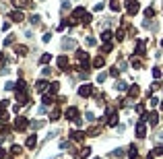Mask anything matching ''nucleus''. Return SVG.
Returning a JSON list of instances; mask_svg holds the SVG:
<instances>
[{
    "label": "nucleus",
    "mask_w": 163,
    "mask_h": 159,
    "mask_svg": "<svg viewBox=\"0 0 163 159\" xmlns=\"http://www.w3.org/2000/svg\"><path fill=\"white\" fill-rule=\"evenodd\" d=\"M17 54L19 56H27V46H17Z\"/></svg>",
    "instance_id": "nucleus-23"
},
{
    "label": "nucleus",
    "mask_w": 163,
    "mask_h": 159,
    "mask_svg": "<svg viewBox=\"0 0 163 159\" xmlns=\"http://www.w3.org/2000/svg\"><path fill=\"white\" fill-rule=\"evenodd\" d=\"M87 134H89V137H95V134H99V128L93 126V128H89V130H87Z\"/></svg>",
    "instance_id": "nucleus-31"
},
{
    "label": "nucleus",
    "mask_w": 163,
    "mask_h": 159,
    "mask_svg": "<svg viewBox=\"0 0 163 159\" xmlns=\"http://www.w3.org/2000/svg\"><path fill=\"white\" fill-rule=\"evenodd\" d=\"M145 54V39H138L136 42V56H143Z\"/></svg>",
    "instance_id": "nucleus-11"
},
{
    "label": "nucleus",
    "mask_w": 163,
    "mask_h": 159,
    "mask_svg": "<svg viewBox=\"0 0 163 159\" xmlns=\"http://www.w3.org/2000/svg\"><path fill=\"white\" fill-rule=\"evenodd\" d=\"M17 91H27V83L21 79V81H17Z\"/></svg>",
    "instance_id": "nucleus-19"
},
{
    "label": "nucleus",
    "mask_w": 163,
    "mask_h": 159,
    "mask_svg": "<svg viewBox=\"0 0 163 159\" xmlns=\"http://www.w3.org/2000/svg\"><path fill=\"white\" fill-rule=\"evenodd\" d=\"M153 153H155V155H163V145L155 147V149H153Z\"/></svg>",
    "instance_id": "nucleus-39"
},
{
    "label": "nucleus",
    "mask_w": 163,
    "mask_h": 159,
    "mask_svg": "<svg viewBox=\"0 0 163 159\" xmlns=\"http://www.w3.org/2000/svg\"><path fill=\"white\" fill-rule=\"evenodd\" d=\"M85 134H87V132L75 130V132H70V138H72V141H76V143H79V141H83V138H85Z\"/></svg>",
    "instance_id": "nucleus-9"
},
{
    "label": "nucleus",
    "mask_w": 163,
    "mask_h": 159,
    "mask_svg": "<svg viewBox=\"0 0 163 159\" xmlns=\"http://www.w3.org/2000/svg\"><path fill=\"white\" fill-rule=\"evenodd\" d=\"M112 37H114V35H112V31H103V33H101V39L105 43H109V39H112Z\"/></svg>",
    "instance_id": "nucleus-21"
},
{
    "label": "nucleus",
    "mask_w": 163,
    "mask_h": 159,
    "mask_svg": "<svg viewBox=\"0 0 163 159\" xmlns=\"http://www.w3.org/2000/svg\"><path fill=\"white\" fill-rule=\"evenodd\" d=\"M109 8H112L114 13H118V10H120V4H118V0H112V2H109Z\"/></svg>",
    "instance_id": "nucleus-27"
},
{
    "label": "nucleus",
    "mask_w": 163,
    "mask_h": 159,
    "mask_svg": "<svg viewBox=\"0 0 163 159\" xmlns=\"http://www.w3.org/2000/svg\"><path fill=\"white\" fill-rule=\"evenodd\" d=\"M103 6H105V2H99V4H95V10H103Z\"/></svg>",
    "instance_id": "nucleus-49"
},
{
    "label": "nucleus",
    "mask_w": 163,
    "mask_h": 159,
    "mask_svg": "<svg viewBox=\"0 0 163 159\" xmlns=\"http://www.w3.org/2000/svg\"><path fill=\"white\" fill-rule=\"evenodd\" d=\"M64 116H66V120H72V122H76V120H79V110H76V108H68L66 112H64Z\"/></svg>",
    "instance_id": "nucleus-3"
},
{
    "label": "nucleus",
    "mask_w": 163,
    "mask_h": 159,
    "mask_svg": "<svg viewBox=\"0 0 163 159\" xmlns=\"http://www.w3.org/2000/svg\"><path fill=\"white\" fill-rule=\"evenodd\" d=\"M60 91V83H52L50 85V93H58Z\"/></svg>",
    "instance_id": "nucleus-29"
},
{
    "label": "nucleus",
    "mask_w": 163,
    "mask_h": 159,
    "mask_svg": "<svg viewBox=\"0 0 163 159\" xmlns=\"http://www.w3.org/2000/svg\"><path fill=\"white\" fill-rule=\"evenodd\" d=\"M62 46H64V48H68V50H72L76 46L75 42H72V39H64V42H62Z\"/></svg>",
    "instance_id": "nucleus-22"
},
{
    "label": "nucleus",
    "mask_w": 163,
    "mask_h": 159,
    "mask_svg": "<svg viewBox=\"0 0 163 159\" xmlns=\"http://www.w3.org/2000/svg\"><path fill=\"white\" fill-rule=\"evenodd\" d=\"M132 66H134V68H141L143 64H141V60H132Z\"/></svg>",
    "instance_id": "nucleus-46"
},
{
    "label": "nucleus",
    "mask_w": 163,
    "mask_h": 159,
    "mask_svg": "<svg viewBox=\"0 0 163 159\" xmlns=\"http://www.w3.org/2000/svg\"><path fill=\"white\" fill-rule=\"evenodd\" d=\"M13 4L17 8H19V6H29V4H25V0H13Z\"/></svg>",
    "instance_id": "nucleus-36"
},
{
    "label": "nucleus",
    "mask_w": 163,
    "mask_h": 159,
    "mask_svg": "<svg viewBox=\"0 0 163 159\" xmlns=\"http://www.w3.org/2000/svg\"><path fill=\"white\" fill-rule=\"evenodd\" d=\"M126 4H128V6H126V8H128V14H136L138 10H141V4H138L136 0H128Z\"/></svg>",
    "instance_id": "nucleus-5"
},
{
    "label": "nucleus",
    "mask_w": 163,
    "mask_h": 159,
    "mask_svg": "<svg viewBox=\"0 0 163 159\" xmlns=\"http://www.w3.org/2000/svg\"><path fill=\"white\" fill-rule=\"evenodd\" d=\"M35 145H37V137H35V134H31V137L27 138V147H29V149H33Z\"/></svg>",
    "instance_id": "nucleus-17"
},
{
    "label": "nucleus",
    "mask_w": 163,
    "mask_h": 159,
    "mask_svg": "<svg viewBox=\"0 0 163 159\" xmlns=\"http://www.w3.org/2000/svg\"><path fill=\"white\" fill-rule=\"evenodd\" d=\"M0 138H10L8 128H6V126H2V124H0Z\"/></svg>",
    "instance_id": "nucleus-15"
},
{
    "label": "nucleus",
    "mask_w": 163,
    "mask_h": 159,
    "mask_svg": "<svg viewBox=\"0 0 163 159\" xmlns=\"http://www.w3.org/2000/svg\"><path fill=\"white\" fill-rule=\"evenodd\" d=\"M21 151H23V149H21V145H13V149H10V155H19Z\"/></svg>",
    "instance_id": "nucleus-30"
},
{
    "label": "nucleus",
    "mask_w": 163,
    "mask_h": 159,
    "mask_svg": "<svg viewBox=\"0 0 163 159\" xmlns=\"http://www.w3.org/2000/svg\"><path fill=\"white\" fill-rule=\"evenodd\" d=\"M112 48H114V46H112V43H103L101 52H105V54H108V52H112Z\"/></svg>",
    "instance_id": "nucleus-37"
},
{
    "label": "nucleus",
    "mask_w": 163,
    "mask_h": 159,
    "mask_svg": "<svg viewBox=\"0 0 163 159\" xmlns=\"http://www.w3.org/2000/svg\"><path fill=\"white\" fill-rule=\"evenodd\" d=\"M46 87H50V85L46 83V81H43V79H39V81H37V83H35V89L39 91V93H41V91H46Z\"/></svg>",
    "instance_id": "nucleus-13"
},
{
    "label": "nucleus",
    "mask_w": 163,
    "mask_h": 159,
    "mask_svg": "<svg viewBox=\"0 0 163 159\" xmlns=\"http://www.w3.org/2000/svg\"><path fill=\"white\" fill-rule=\"evenodd\" d=\"M153 76L159 79V76H161V68H153Z\"/></svg>",
    "instance_id": "nucleus-43"
},
{
    "label": "nucleus",
    "mask_w": 163,
    "mask_h": 159,
    "mask_svg": "<svg viewBox=\"0 0 163 159\" xmlns=\"http://www.w3.org/2000/svg\"><path fill=\"white\" fill-rule=\"evenodd\" d=\"M50 60H52V56H50V54H43V56L39 58V62H41V64H48Z\"/></svg>",
    "instance_id": "nucleus-32"
},
{
    "label": "nucleus",
    "mask_w": 163,
    "mask_h": 159,
    "mask_svg": "<svg viewBox=\"0 0 163 159\" xmlns=\"http://www.w3.org/2000/svg\"><path fill=\"white\" fill-rule=\"evenodd\" d=\"M10 19H13L14 23H21L25 17H23V13H21V10H13V13H10Z\"/></svg>",
    "instance_id": "nucleus-10"
},
{
    "label": "nucleus",
    "mask_w": 163,
    "mask_h": 159,
    "mask_svg": "<svg viewBox=\"0 0 163 159\" xmlns=\"http://www.w3.org/2000/svg\"><path fill=\"white\" fill-rule=\"evenodd\" d=\"M136 137H138V138L147 137V126H145L143 120H138V122H136Z\"/></svg>",
    "instance_id": "nucleus-4"
},
{
    "label": "nucleus",
    "mask_w": 163,
    "mask_h": 159,
    "mask_svg": "<svg viewBox=\"0 0 163 159\" xmlns=\"http://www.w3.org/2000/svg\"><path fill=\"white\" fill-rule=\"evenodd\" d=\"M50 72H52V68H48V66H46V68L41 70V75H43V76H48V75H50Z\"/></svg>",
    "instance_id": "nucleus-48"
},
{
    "label": "nucleus",
    "mask_w": 163,
    "mask_h": 159,
    "mask_svg": "<svg viewBox=\"0 0 163 159\" xmlns=\"http://www.w3.org/2000/svg\"><path fill=\"white\" fill-rule=\"evenodd\" d=\"M89 155H91V149H89V147H85V149L81 151V157H89Z\"/></svg>",
    "instance_id": "nucleus-38"
},
{
    "label": "nucleus",
    "mask_w": 163,
    "mask_h": 159,
    "mask_svg": "<svg viewBox=\"0 0 163 159\" xmlns=\"http://www.w3.org/2000/svg\"><path fill=\"white\" fill-rule=\"evenodd\" d=\"M56 64H58L60 68H66V64H68V58H66V56H60V58L56 60Z\"/></svg>",
    "instance_id": "nucleus-14"
},
{
    "label": "nucleus",
    "mask_w": 163,
    "mask_h": 159,
    "mask_svg": "<svg viewBox=\"0 0 163 159\" xmlns=\"http://www.w3.org/2000/svg\"><path fill=\"white\" fill-rule=\"evenodd\" d=\"M4 157H6V151H4V149L0 147V159H4Z\"/></svg>",
    "instance_id": "nucleus-54"
},
{
    "label": "nucleus",
    "mask_w": 163,
    "mask_h": 159,
    "mask_svg": "<svg viewBox=\"0 0 163 159\" xmlns=\"http://www.w3.org/2000/svg\"><path fill=\"white\" fill-rule=\"evenodd\" d=\"M136 112H138L141 116H145V105H143V104H138V105H136Z\"/></svg>",
    "instance_id": "nucleus-40"
},
{
    "label": "nucleus",
    "mask_w": 163,
    "mask_h": 159,
    "mask_svg": "<svg viewBox=\"0 0 163 159\" xmlns=\"http://www.w3.org/2000/svg\"><path fill=\"white\" fill-rule=\"evenodd\" d=\"M85 17H87V10H85V6H79V8H75V10H72V23L83 21Z\"/></svg>",
    "instance_id": "nucleus-1"
},
{
    "label": "nucleus",
    "mask_w": 163,
    "mask_h": 159,
    "mask_svg": "<svg viewBox=\"0 0 163 159\" xmlns=\"http://www.w3.org/2000/svg\"><path fill=\"white\" fill-rule=\"evenodd\" d=\"M105 79H108V72H99V75H97V83H103Z\"/></svg>",
    "instance_id": "nucleus-34"
},
{
    "label": "nucleus",
    "mask_w": 163,
    "mask_h": 159,
    "mask_svg": "<svg viewBox=\"0 0 163 159\" xmlns=\"http://www.w3.org/2000/svg\"><path fill=\"white\" fill-rule=\"evenodd\" d=\"M31 126L37 130V128H41V126H43V122H41V120H37V122H31Z\"/></svg>",
    "instance_id": "nucleus-41"
},
{
    "label": "nucleus",
    "mask_w": 163,
    "mask_h": 159,
    "mask_svg": "<svg viewBox=\"0 0 163 159\" xmlns=\"http://www.w3.org/2000/svg\"><path fill=\"white\" fill-rule=\"evenodd\" d=\"M145 14H147L149 19H153V17H155V10H153V6H149V8H147V10H145Z\"/></svg>",
    "instance_id": "nucleus-35"
},
{
    "label": "nucleus",
    "mask_w": 163,
    "mask_h": 159,
    "mask_svg": "<svg viewBox=\"0 0 163 159\" xmlns=\"http://www.w3.org/2000/svg\"><path fill=\"white\" fill-rule=\"evenodd\" d=\"M13 37H14V35H8L6 39H4V46H10V43H13Z\"/></svg>",
    "instance_id": "nucleus-45"
},
{
    "label": "nucleus",
    "mask_w": 163,
    "mask_h": 159,
    "mask_svg": "<svg viewBox=\"0 0 163 159\" xmlns=\"http://www.w3.org/2000/svg\"><path fill=\"white\" fill-rule=\"evenodd\" d=\"M27 101H29L27 91H17V104L19 105H27Z\"/></svg>",
    "instance_id": "nucleus-7"
},
{
    "label": "nucleus",
    "mask_w": 163,
    "mask_h": 159,
    "mask_svg": "<svg viewBox=\"0 0 163 159\" xmlns=\"http://www.w3.org/2000/svg\"><path fill=\"white\" fill-rule=\"evenodd\" d=\"M2 64H4V56H2V52H0V68H2Z\"/></svg>",
    "instance_id": "nucleus-55"
},
{
    "label": "nucleus",
    "mask_w": 163,
    "mask_h": 159,
    "mask_svg": "<svg viewBox=\"0 0 163 159\" xmlns=\"http://www.w3.org/2000/svg\"><path fill=\"white\" fill-rule=\"evenodd\" d=\"M58 118H60V110H58V108H54V110H52V114H50V120L54 122V120H58Z\"/></svg>",
    "instance_id": "nucleus-20"
},
{
    "label": "nucleus",
    "mask_w": 163,
    "mask_h": 159,
    "mask_svg": "<svg viewBox=\"0 0 163 159\" xmlns=\"http://www.w3.org/2000/svg\"><path fill=\"white\" fill-rule=\"evenodd\" d=\"M116 37H118V39H124V29H120V31L116 33Z\"/></svg>",
    "instance_id": "nucleus-47"
},
{
    "label": "nucleus",
    "mask_w": 163,
    "mask_h": 159,
    "mask_svg": "<svg viewBox=\"0 0 163 159\" xmlns=\"http://www.w3.org/2000/svg\"><path fill=\"white\" fill-rule=\"evenodd\" d=\"M138 93H141V91H138V87H136V85H132V87L128 89V97H130V99H136V97H138Z\"/></svg>",
    "instance_id": "nucleus-12"
},
{
    "label": "nucleus",
    "mask_w": 163,
    "mask_h": 159,
    "mask_svg": "<svg viewBox=\"0 0 163 159\" xmlns=\"http://www.w3.org/2000/svg\"><path fill=\"white\" fill-rule=\"evenodd\" d=\"M118 72H120V70H118V66H114V68L109 70V76H118Z\"/></svg>",
    "instance_id": "nucleus-42"
},
{
    "label": "nucleus",
    "mask_w": 163,
    "mask_h": 159,
    "mask_svg": "<svg viewBox=\"0 0 163 159\" xmlns=\"http://www.w3.org/2000/svg\"><path fill=\"white\" fill-rule=\"evenodd\" d=\"M83 23H85V25H89V23H91V14H89V13H87V17L83 19Z\"/></svg>",
    "instance_id": "nucleus-50"
},
{
    "label": "nucleus",
    "mask_w": 163,
    "mask_h": 159,
    "mask_svg": "<svg viewBox=\"0 0 163 159\" xmlns=\"http://www.w3.org/2000/svg\"><path fill=\"white\" fill-rule=\"evenodd\" d=\"M149 104H151V108H155V105L159 104V99H157V97H151V101H149Z\"/></svg>",
    "instance_id": "nucleus-44"
},
{
    "label": "nucleus",
    "mask_w": 163,
    "mask_h": 159,
    "mask_svg": "<svg viewBox=\"0 0 163 159\" xmlns=\"http://www.w3.org/2000/svg\"><path fill=\"white\" fill-rule=\"evenodd\" d=\"M41 101H43V105H52V104H54V99H52L50 95H43V97H41Z\"/></svg>",
    "instance_id": "nucleus-28"
},
{
    "label": "nucleus",
    "mask_w": 163,
    "mask_h": 159,
    "mask_svg": "<svg viewBox=\"0 0 163 159\" xmlns=\"http://www.w3.org/2000/svg\"><path fill=\"white\" fill-rule=\"evenodd\" d=\"M91 93H93V85H83L81 89H79V95L81 97H89Z\"/></svg>",
    "instance_id": "nucleus-8"
},
{
    "label": "nucleus",
    "mask_w": 163,
    "mask_h": 159,
    "mask_svg": "<svg viewBox=\"0 0 163 159\" xmlns=\"http://www.w3.org/2000/svg\"><path fill=\"white\" fill-rule=\"evenodd\" d=\"M50 39H52V33H46V35H43V42H46V43H48Z\"/></svg>",
    "instance_id": "nucleus-52"
},
{
    "label": "nucleus",
    "mask_w": 163,
    "mask_h": 159,
    "mask_svg": "<svg viewBox=\"0 0 163 159\" xmlns=\"http://www.w3.org/2000/svg\"><path fill=\"white\" fill-rule=\"evenodd\" d=\"M29 21H31V25H39L41 17H39V14H31V19H29Z\"/></svg>",
    "instance_id": "nucleus-26"
},
{
    "label": "nucleus",
    "mask_w": 163,
    "mask_h": 159,
    "mask_svg": "<svg viewBox=\"0 0 163 159\" xmlns=\"http://www.w3.org/2000/svg\"><path fill=\"white\" fill-rule=\"evenodd\" d=\"M141 120H143V122H149L151 126H157V122H159V116H157V112H151V114H145V116H141Z\"/></svg>",
    "instance_id": "nucleus-2"
},
{
    "label": "nucleus",
    "mask_w": 163,
    "mask_h": 159,
    "mask_svg": "<svg viewBox=\"0 0 163 159\" xmlns=\"http://www.w3.org/2000/svg\"><path fill=\"white\" fill-rule=\"evenodd\" d=\"M85 118H87L89 122H91V120H93V118H95V116H93V114H91V112H87V114H85Z\"/></svg>",
    "instance_id": "nucleus-53"
},
{
    "label": "nucleus",
    "mask_w": 163,
    "mask_h": 159,
    "mask_svg": "<svg viewBox=\"0 0 163 159\" xmlns=\"http://www.w3.org/2000/svg\"><path fill=\"white\" fill-rule=\"evenodd\" d=\"M109 155H112V157H124V149H114Z\"/></svg>",
    "instance_id": "nucleus-24"
},
{
    "label": "nucleus",
    "mask_w": 163,
    "mask_h": 159,
    "mask_svg": "<svg viewBox=\"0 0 163 159\" xmlns=\"http://www.w3.org/2000/svg\"><path fill=\"white\" fill-rule=\"evenodd\" d=\"M114 89H116V91H126V83H124V81H116Z\"/></svg>",
    "instance_id": "nucleus-18"
},
{
    "label": "nucleus",
    "mask_w": 163,
    "mask_h": 159,
    "mask_svg": "<svg viewBox=\"0 0 163 159\" xmlns=\"http://www.w3.org/2000/svg\"><path fill=\"white\" fill-rule=\"evenodd\" d=\"M27 126H29L27 118L19 116V118H17V120H14V128H17V130H25V128H27Z\"/></svg>",
    "instance_id": "nucleus-6"
},
{
    "label": "nucleus",
    "mask_w": 163,
    "mask_h": 159,
    "mask_svg": "<svg viewBox=\"0 0 163 159\" xmlns=\"http://www.w3.org/2000/svg\"><path fill=\"white\" fill-rule=\"evenodd\" d=\"M134 159H138V157H134Z\"/></svg>",
    "instance_id": "nucleus-56"
},
{
    "label": "nucleus",
    "mask_w": 163,
    "mask_h": 159,
    "mask_svg": "<svg viewBox=\"0 0 163 159\" xmlns=\"http://www.w3.org/2000/svg\"><path fill=\"white\" fill-rule=\"evenodd\" d=\"M87 43L89 46H95V37H87Z\"/></svg>",
    "instance_id": "nucleus-51"
},
{
    "label": "nucleus",
    "mask_w": 163,
    "mask_h": 159,
    "mask_svg": "<svg viewBox=\"0 0 163 159\" xmlns=\"http://www.w3.org/2000/svg\"><path fill=\"white\" fill-rule=\"evenodd\" d=\"M109 126H118V114H112L109 116V122H108Z\"/></svg>",
    "instance_id": "nucleus-25"
},
{
    "label": "nucleus",
    "mask_w": 163,
    "mask_h": 159,
    "mask_svg": "<svg viewBox=\"0 0 163 159\" xmlns=\"http://www.w3.org/2000/svg\"><path fill=\"white\" fill-rule=\"evenodd\" d=\"M4 89H6V91H13V89H17V83H10V81H8V83H4Z\"/></svg>",
    "instance_id": "nucleus-33"
},
{
    "label": "nucleus",
    "mask_w": 163,
    "mask_h": 159,
    "mask_svg": "<svg viewBox=\"0 0 163 159\" xmlns=\"http://www.w3.org/2000/svg\"><path fill=\"white\" fill-rule=\"evenodd\" d=\"M103 64H105V60H103V56H97L95 60H93V66H95V68H101Z\"/></svg>",
    "instance_id": "nucleus-16"
}]
</instances>
